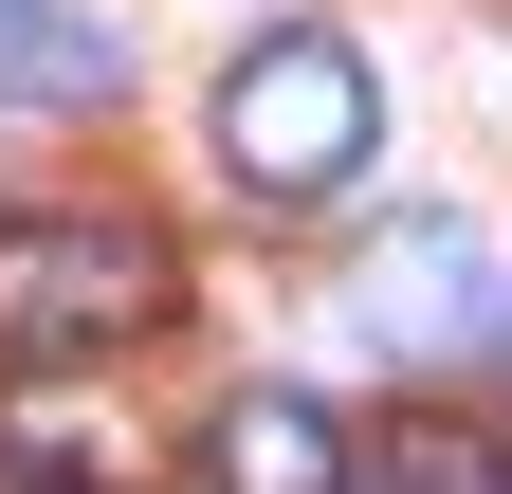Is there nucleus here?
<instances>
[{
    "mask_svg": "<svg viewBox=\"0 0 512 494\" xmlns=\"http://www.w3.org/2000/svg\"><path fill=\"white\" fill-rule=\"evenodd\" d=\"M128 92V37L74 19V0H0V110H37V129H92Z\"/></svg>",
    "mask_w": 512,
    "mask_h": 494,
    "instance_id": "5",
    "label": "nucleus"
},
{
    "mask_svg": "<svg viewBox=\"0 0 512 494\" xmlns=\"http://www.w3.org/2000/svg\"><path fill=\"white\" fill-rule=\"evenodd\" d=\"M202 129H220V165H238V202H275V220H330L348 183L384 165V74H366L330 19H275V37H238V55H220Z\"/></svg>",
    "mask_w": 512,
    "mask_h": 494,
    "instance_id": "1",
    "label": "nucleus"
},
{
    "mask_svg": "<svg viewBox=\"0 0 512 494\" xmlns=\"http://www.w3.org/2000/svg\"><path fill=\"white\" fill-rule=\"evenodd\" d=\"M348 476H366L348 421L293 403V385H238V403L202 421V494H348Z\"/></svg>",
    "mask_w": 512,
    "mask_h": 494,
    "instance_id": "4",
    "label": "nucleus"
},
{
    "mask_svg": "<svg viewBox=\"0 0 512 494\" xmlns=\"http://www.w3.org/2000/svg\"><path fill=\"white\" fill-rule=\"evenodd\" d=\"M165 293H183V257L128 202H19L0 220V366H110L165 330Z\"/></svg>",
    "mask_w": 512,
    "mask_h": 494,
    "instance_id": "2",
    "label": "nucleus"
},
{
    "mask_svg": "<svg viewBox=\"0 0 512 494\" xmlns=\"http://www.w3.org/2000/svg\"><path fill=\"white\" fill-rule=\"evenodd\" d=\"M494 366H512V275H494Z\"/></svg>",
    "mask_w": 512,
    "mask_h": 494,
    "instance_id": "8",
    "label": "nucleus"
},
{
    "mask_svg": "<svg viewBox=\"0 0 512 494\" xmlns=\"http://www.w3.org/2000/svg\"><path fill=\"white\" fill-rule=\"evenodd\" d=\"M0 494H110V476H74V458H0Z\"/></svg>",
    "mask_w": 512,
    "mask_h": 494,
    "instance_id": "7",
    "label": "nucleus"
},
{
    "mask_svg": "<svg viewBox=\"0 0 512 494\" xmlns=\"http://www.w3.org/2000/svg\"><path fill=\"white\" fill-rule=\"evenodd\" d=\"M384 494H512V421H384Z\"/></svg>",
    "mask_w": 512,
    "mask_h": 494,
    "instance_id": "6",
    "label": "nucleus"
},
{
    "mask_svg": "<svg viewBox=\"0 0 512 494\" xmlns=\"http://www.w3.org/2000/svg\"><path fill=\"white\" fill-rule=\"evenodd\" d=\"M330 330L366 366H439V348H494V238L476 220H384L348 293H330Z\"/></svg>",
    "mask_w": 512,
    "mask_h": 494,
    "instance_id": "3",
    "label": "nucleus"
}]
</instances>
